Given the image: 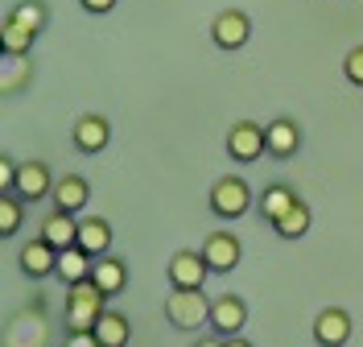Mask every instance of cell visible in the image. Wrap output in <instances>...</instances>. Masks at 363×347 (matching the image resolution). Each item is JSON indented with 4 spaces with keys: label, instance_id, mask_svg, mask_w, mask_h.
<instances>
[{
    "label": "cell",
    "instance_id": "obj_29",
    "mask_svg": "<svg viewBox=\"0 0 363 347\" xmlns=\"http://www.w3.org/2000/svg\"><path fill=\"white\" fill-rule=\"evenodd\" d=\"M223 347H252L244 335H231V339H223Z\"/></svg>",
    "mask_w": 363,
    "mask_h": 347
},
{
    "label": "cell",
    "instance_id": "obj_15",
    "mask_svg": "<svg viewBox=\"0 0 363 347\" xmlns=\"http://www.w3.org/2000/svg\"><path fill=\"white\" fill-rule=\"evenodd\" d=\"M74 248H83L87 256L112 253V224H108L104 215H87V219H79V244H74Z\"/></svg>",
    "mask_w": 363,
    "mask_h": 347
},
{
    "label": "cell",
    "instance_id": "obj_25",
    "mask_svg": "<svg viewBox=\"0 0 363 347\" xmlns=\"http://www.w3.org/2000/svg\"><path fill=\"white\" fill-rule=\"evenodd\" d=\"M342 75H347V83L363 87V46L347 50V58H342Z\"/></svg>",
    "mask_w": 363,
    "mask_h": 347
},
{
    "label": "cell",
    "instance_id": "obj_17",
    "mask_svg": "<svg viewBox=\"0 0 363 347\" xmlns=\"http://www.w3.org/2000/svg\"><path fill=\"white\" fill-rule=\"evenodd\" d=\"M91 277L99 281V290L108 294V298H116L120 290H124V281H128V265L120 260V256H95V269H91Z\"/></svg>",
    "mask_w": 363,
    "mask_h": 347
},
{
    "label": "cell",
    "instance_id": "obj_30",
    "mask_svg": "<svg viewBox=\"0 0 363 347\" xmlns=\"http://www.w3.org/2000/svg\"><path fill=\"white\" fill-rule=\"evenodd\" d=\"M194 347H223V339H199Z\"/></svg>",
    "mask_w": 363,
    "mask_h": 347
},
{
    "label": "cell",
    "instance_id": "obj_28",
    "mask_svg": "<svg viewBox=\"0 0 363 347\" xmlns=\"http://www.w3.org/2000/svg\"><path fill=\"white\" fill-rule=\"evenodd\" d=\"M79 4H83L87 13H112L116 9V0H79Z\"/></svg>",
    "mask_w": 363,
    "mask_h": 347
},
{
    "label": "cell",
    "instance_id": "obj_22",
    "mask_svg": "<svg viewBox=\"0 0 363 347\" xmlns=\"http://www.w3.org/2000/svg\"><path fill=\"white\" fill-rule=\"evenodd\" d=\"M272 228H277V236H281V240H301V236L310 231V207H306V203L297 199L294 207L285 211V215H281V219H277Z\"/></svg>",
    "mask_w": 363,
    "mask_h": 347
},
{
    "label": "cell",
    "instance_id": "obj_21",
    "mask_svg": "<svg viewBox=\"0 0 363 347\" xmlns=\"http://www.w3.org/2000/svg\"><path fill=\"white\" fill-rule=\"evenodd\" d=\"M91 269H95V256H87L83 248H67V253L58 256V273L54 277H62L67 285H74V281L91 277Z\"/></svg>",
    "mask_w": 363,
    "mask_h": 347
},
{
    "label": "cell",
    "instance_id": "obj_8",
    "mask_svg": "<svg viewBox=\"0 0 363 347\" xmlns=\"http://www.w3.org/2000/svg\"><path fill=\"white\" fill-rule=\"evenodd\" d=\"M351 331H355L351 314H347L342 306H326V310L314 319V343L318 347H342L347 339H351Z\"/></svg>",
    "mask_w": 363,
    "mask_h": 347
},
{
    "label": "cell",
    "instance_id": "obj_6",
    "mask_svg": "<svg viewBox=\"0 0 363 347\" xmlns=\"http://www.w3.org/2000/svg\"><path fill=\"white\" fill-rule=\"evenodd\" d=\"M248 326V306L244 298H235V294H223V298L211 302V331L219 335V339H231V335H240Z\"/></svg>",
    "mask_w": 363,
    "mask_h": 347
},
{
    "label": "cell",
    "instance_id": "obj_7",
    "mask_svg": "<svg viewBox=\"0 0 363 347\" xmlns=\"http://www.w3.org/2000/svg\"><path fill=\"white\" fill-rule=\"evenodd\" d=\"M58 256H62V253H58L50 240H42V236H38V240L21 244V256H17V260H21V273H25V277L42 281V277H54V273H58Z\"/></svg>",
    "mask_w": 363,
    "mask_h": 347
},
{
    "label": "cell",
    "instance_id": "obj_23",
    "mask_svg": "<svg viewBox=\"0 0 363 347\" xmlns=\"http://www.w3.org/2000/svg\"><path fill=\"white\" fill-rule=\"evenodd\" d=\"M21 224H25V199L13 194V190H4L0 194V236H17Z\"/></svg>",
    "mask_w": 363,
    "mask_h": 347
},
{
    "label": "cell",
    "instance_id": "obj_19",
    "mask_svg": "<svg viewBox=\"0 0 363 347\" xmlns=\"http://www.w3.org/2000/svg\"><path fill=\"white\" fill-rule=\"evenodd\" d=\"M95 335H99V343L104 347H128V339H133V323H128L120 310H104V319L95 323Z\"/></svg>",
    "mask_w": 363,
    "mask_h": 347
},
{
    "label": "cell",
    "instance_id": "obj_4",
    "mask_svg": "<svg viewBox=\"0 0 363 347\" xmlns=\"http://www.w3.org/2000/svg\"><path fill=\"white\" fill-rule=\"evenodd\" d=\"M169 285L174 290H203L206 273H211V265H206L203 253H194V248H178V253L169 256Z\"/></svg>",
    "mask_w": 363,
    "mask_h": 347
},
{
    "label": "cell",
    "instance_id": "obj_13",
    "mask_svg": "<svg viewBox=\"0 0 363 347\" xmlns=\"http://www.w3.org/2000/svg\"><path fill=\"white\" fill-rule=\"evenodd\" d=\"M240 253L244 248H240V240L231 231H211L203 244V256H206V265H211V273H231L240 265Z\"/></svg>",
    "mask_w": 363,
    "mask_h": 347
},
{
    "label": "cell",
    "instance_id": "obj_2",
    "mask_svg": "<svg viewBox=\"0 0 363 347\" xmlns=\"http://www.w3.org/2000/svg\"><path fill=\"white\" fill-rule=\"evenodd\" d=\"M165 319H169V326H178V331L211 326V298H206L203 290H169Z\"/></svg>",
    "mask_w": 363,
    "mask_h": 347
},
{
    "label": "cell",
    "instance_id": "obj_16",
    "mask_svg": "<svg viewBox=\"0 0 363 347\" xmlns=\"http://www.w3.org/2000/svg\"><path fill=\"white\" fill-rule=\"evenodd\" d=\"M91 199V186L83 174H62L58 182H54V207L58 211H70V215H79V211L87 207Z\"/></svg>",
    "mask_w": 363,
    "mask_h": 347
},
{
    "label": "cell",
    "instance_id": "obj_14",
    "mask_svg": "<svg viewBox=\"0 0 363 347\" xmlns=\"http://www.w3.org/2000/svg\"><path fill=\"white\" fill-rule=\"evenodd\" d=\"M42 240H50L58 253H67V248H74L79 244V219L70 215V211H50L42 219Z\"/></svg>",
    "mask_w": 363,
    "mask_h": 347
},
{
    "label": "cell",
    "instance_id": "obj_18",
    "mask_svg": "<svg viewBox=\"0 0 363 347\" xmlns=\"http://www.w3.org/2000/svg\"><path fill=\"white\" fill-rule=\"evenodd\" d=\"M33 42H38V33H33V29H25L21 21H13V17H4V21H0V46H4L9 58H25V54L33 50Z\"/></svg>",
    "mask_w": 363,
    "mask_h": 347
},
{
    "label": "cell",
    "instance_id": "obj_3",
    "mask_svg": "<svg viewBox=\"0 0 363 347\" xmlns=\"http://www.w3.org/2000/svg\"><path fill=\"white\" fill-rule=\"evenodd\" d=\"M211 211L219 215V219H240V215H248L252 211V186L244 178H219V182L211 186Z\"/></svg>",
    "mask_w": 363,
    "mask_h": 347
},
{
    "label": "cell",
    "instance_id": "obj_20",
    "mask_svg": "<svg viewBox=\"0 0 363 347\" xmlns=\"http://www.w3.org/2000/svg\"><path fill=\"white\" fill-rule=\"evenodd\" d=\"M297 203V190L294 186H285V182H272L264 194H260V219H269V224H277L285 211Z\"/></svg>",
    "mask_w": 363,
    "mask_h": 347
},
{
    "label": "cell",
    "instance_id": "obj_10",
    "mask_svg": "<svg viewBox=\"0 0 363 347\" xmlns=\"http://www.w3.org/2000/svg\"><path fill=\"white\" fill-rule=\"evenodd\" d=\"M70 141H74L79 153H99V149L112 141V124H108V116H99V112L79 116L74 128H70Z\"/></svg>",
    "mask_w": 363,
    "mask_h": 347
},
{
    "label": "cell",
    "instance_id": "obj_26",
    "mask_svg": "<svg viewBox=\"0 0 363 347\" xmlns=\"http://www.w3.org/2000/svg\"><path fill=\"white\" fill-rule=\"evenodd\" d=\"M17 170H21V162L0 158V190H13V186H17Z\"/></svg>",
    "mask_w": 363,
    "mask_h": 347
},
{
    "label": "cell",
    "instance_id": "obj_24",
    "mask_svg": "<svg viewBox=\"0 0 363 347\" xmlns=\"http://www.w3.org/2000/svg\"><path fill=\"white\" fill-rule=\"evenodd\" d=\"M9 17H13V21H21L25 29H33V33H42L45 21H50V9H45L42 0H21Z\"/></svg>",
    "mask_w": 363,
    "mask_h": 347
},
{
    "label": "cell",
    "instance_id": "obj_27",
    "mask_svg": "<svg viewBox=\"0 0 363 347\" xmlns=\"http://www.w3.org/2000/svg\"><path fill=\"white\" fill-rule=\"evenodd\" d=\"M62 347H104L95 331H67V343Z\"/></svg>",
    "mask_w": 363,
    "mask_h": 347
},
{
    "label": "cell",
    "instance_id": "obj_1",
    "mask_svg": "<svg viewBox=\"0 0 363 347\" xmlns=\"http://www.w3.org/2000/svg\"><path fill=\"white\" fill-rule=\"evenodd\" d=\"M108 310V294L95 277H83L67 285V331H95V323Z\"/></svg>",
    "mask_w": 363,
    "mask_h": 347
},
{
    "label": "cell",
    "instance_id": "obj_5",
    "mask_svg": "<svg viewBox=\"0 0 363 347\" xmlns=\"http://www.w3.org/2000/svg\"><path fill=\"white\" fill-rule=\"evenodd\" d=\"M227 153H231V162H256L260 153H269V141H264V128L256 124V120H240V124H231V133H227Z\"/></svg>",
    "mask_w": 363,
    "mask_h": 347
},
{
    "label": "cell",
    "instance_id": "obj_11",
    "mask_svg": "<svg viewBox=\"0 0 363 347\" xmlns=\"http://www.w3.org/2000/svg\"><path fill=\"white\" fill-rule=\"evenodd\" d=\"M13 194H21L25 203H42L45 194H54V174H50V165L45 162H21Z\"/></svg>",
    "mask_w": 363,
    "mask_h": 347
},
{
    "label": "cell",
    "instance_id": "obj_12",
    "mask_svg": "<svg viewBox=\"0 0 363 347\" xmlns=\"http://www.w3.org/2000/svg\"><path fill=\"white\" fill-rule=\"evenodd\" d=\"M264 141H269V158L289 162L297 149H301V128H297V120H289V116H277L272 124H264Z\"/></svg>",
    "mask_w": 363,
    "mask_h": 347
},
{
    "label": "cell",
    "instance_id": "obj_9",
    "mask_svg": "<svg viewBox=\"0 0 363 347\" xmlns=\"http://www.w3.org/2000/svg\"><path fill=\"white\" fill-rule=\"evenodd\" d=\"M211 38H215V46L219 50H240L252 38L248 13H240V9H223V13L215 17V25H211Z\"/></svg>",
    "mask_w": 363,
    "mask_h": 347
}]
</instances>
